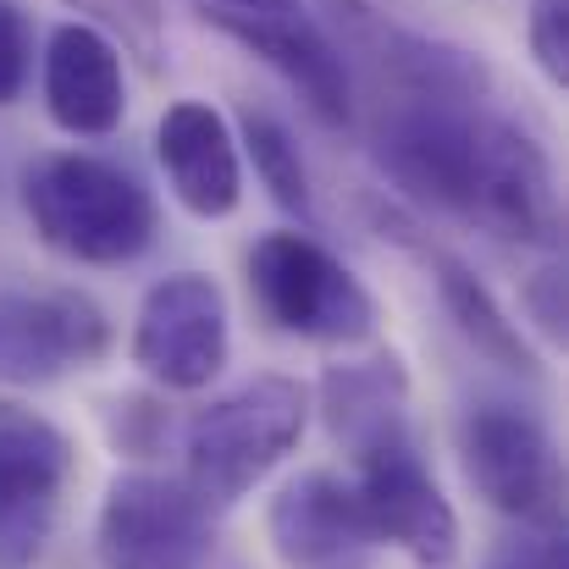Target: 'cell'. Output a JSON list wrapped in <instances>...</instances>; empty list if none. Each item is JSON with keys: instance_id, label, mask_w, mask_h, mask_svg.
<instances>
[{"instance_id": "cell-17", "label": "cell", "mask_w": 569, "mask_h": 569, "mask_svg": "<svg viewBox=\"0 0 569 569\" xmlns=\"http://www.w3.org/2000/svg\"><path fill=\"white\" fill-rule=\"evenodd\" d=\"M243 150H249V161H254V178L266 183V193L288 210V216H299V221H316V193H310V172H305V156H299V144H293V133L271 117V111H243Z\"/></svg>"}, {"instance_id": "cell-22", "label": "cell", "mask_w": 569, "mask_h": 569, "mask_svg": "<svg viewBox=\"0 0 569 569\" xmlns=\"http://www.w3.org/2000/svg\"><path fill=\"white\" fill-rule=\"evenodd\" d=\"M487 569H565V542H559V531H526V537L503 542Z\"/></svg>"}, {"instance_id": "cell-10", "label": "cell", "mask_w": 569, "mask_h": 569, "mask_svg": "<svg viewBox=\"0 0 569 569\" xmlns=\"http://www.w3.org/2000/svg\"><path fill=\"white\" fill-rule=\"evenodd\" d=\"M355 465H360L355 492H360V509H366L377 542H392L398 553L431 569H442L459 553V515L442 498L426 459L415 453L409 431H392L371 448H360Z\"/></svg>"}, {"instance_id": "cell-18", "label": "cell", "mask_w": 569, "mask_h": 569, "mask_svg": "<svg viewBox=\"0 0 569 569\" xmlns=\"http://www.w3.org/2000/svg\"><path fill=\"white\" fill-rule=\"evenodd\" d=\"M78 11H94L106 28L122 33V44L133 56H144V67H161V0H72Z\"/></svg>"}, {"instance_id": "cell-12", "label": "cell", "mask_w": 569, "mask_h": 569, "mask_svg": "<svg viewBox=\"0 0 569 569\" xmlns=\"http://www.w3.org/2000/svg\"><path fill=\"white\" fill-rule=\"evenodd\" d=\"M271 548L288 569H371L377 531L360 509L355 481L332 470L293 476L266 515Z\"/></svg>"}, {"instance_id": "cell-11", "label": "cell", "mask_w": 569, "mask_h": 569, "mask_svg": "<svg viewBox=\"0 0 569 569\" xmlns=\"http://www.w3.org/2000/svg\"><path fill=\"white\" fill-rule=\"evenodd\" d=\"M465 221L509 243H537V249H559V232H565V204H559V178H553L548 150L498 111L481 128Z\"/></svg>"}, {"instance_id": "cell-2", "label": "cell", "mask_w": 569, "mask_h": 569, "mask_svg": "<svg viewBox=\"0 0 569 569\" xmlns=\"http://www.w3.org/2000/svg\"><path fill=\"white\" fill-rule=\"evenodd\" d=\"M310 392L293 377H254L227 398L204 403L183 431L189 487L204 509H232L249 498L305 437Z\"/></svg>"}, {"instance_id": "cell-8", "label": "cell", "mask_w": 569, "mask_h": 569, "mask_svg": "<svg viewBox=\"0 0 569 569\" xmlns=\"http://www.w3.org/2000/svg\"><path fill=\"white\" fill-rule=\"evenodd\" d=\"M227 355H232V316L227 293L210 277L178 271L144 293L133 321V366L150 381L172 392H199L221 377Z\"/></svg>"}, {"instance_id": "cell-19", "label": "cell", "mask_w": 569, "mask_h": 569, "mask_svg": "<svg viewBox=\"0 0 569 569\" xmlns=\"http://www.w3.org/2000/svg\"><path fill=\"white\" fill-rule=\"evenodd\" d=\"M33 72V22L22 0H0V106H11L28 89Z\"/></svg>"}, {"instance_id": "cell-4", "label": "cell", "mask_w": 569, "mask_h": 569, "mask_svg": "<svg viewBox=\"0 0 569 569\" xmlns=\"http://www.w3.org/2000/svg\"><path fill=\"white\" fill-rule=\"evenodd\" d=\"M193 6L216 33H227L254 61H266L327 128L355 122L360 106H355L349 67H343L338 44L327 39L310 0H193Z\"/></svg>"}, {"instance_id": "cell-20", "label": "cell", "mask_w": 569, "mask_h": 569, "mask_svg": "<svg viewBox=\"0 0 569 569\" xmlns=\"http://www.w3.org/2000/svg\"><path fill=\"white\" fill-rule=\"evenodd\" d=\"M531 56L553 83H569V0H531Z\"/></svg>"}, {"instance_id": "cell-21", "label": "cell", "mask_w": 569, "mask_h": 569, "mask_svg": "<svg viewBox=\"0 0 569 569\" xmlns=\"http://www.w3.org/2000/svg\"><path fill=\"white\" fill-rule=\"evenodd\" d=\"M520 305H526V316L537 321V332L559 343V338H565V266L548 260L542 271H531L526 288H520Z\"/></svg>"}, {"instance_id": "cell-6", "label": "cell", "mask_w": 569, "mask_h": 569, "mask_svg": "<svg viewBox=\"0 0 569 569\" xmlns=\"http://www.w3.org/2000/svg\"><path fill=\"white\" fill-rule=\"evenodd\" d=\"M72 465V442L56 420L0 398V569H28L44 553Z\"/></svg>"}, {"instance_id": "cell-9", "label": "cell", "mask_w": 569, "mask_h": 569, "mask_svg": "<svg viewBox=\"0 0 569 569\" xmlns=\"http://www.w3.org/2000/svg\"><path fill=\"white\" fill-rule=\"evenodd\" d=\"M111 355L106 310L78 288H0V381L50 387Z\"/></svg>"}, {"instance_id": "cell-13", "label": "cell", "mask_w": 569, "mask_h": 569, "mask_svg": "<svg viewBox=\"0 0 569 569\" xmlns=\"http://www.w3.org/2000/svg\"><path fill=\"white\" fill-rule=\"evenodd\" d=\"M44 111L72 139H106L122 128L128 83L122 56L94 22H61L44 44Z\"/></svg>"}, {"instance_id": "cell-1", "label": "cell", "mask_w": 569, "mask_h": 569, "mask_svg": "<svg viewBox=\"0 0 569 569\" xmlns=\"http://www.w3.org/2000/svg\"><path fill=\"white\" fill-rule=\"evenodd\" d=\"M22 210L33 232L78 266H128L161 232L156 193L83 150L33 156L22 167Z\"/></svg>"}, {"instance_id": "cell-7", "label": "cell", "mask_w": 569, "mask_h": 569, "mask_svg": "<svg viewBox=\"0 0 569 569\" xmlns=\"http://www.w3.org/2000/svg\"><path fill=\"white\" fill-rule=\"evenodd\" d=\"M94 548L106 569H204L210 559V509L183 481L128 470L106 487Z\"/></svg>"}, {"instance_id": "cell-14", "label": "cell", "mask_w": 569, "mask_h": 569, "mask_svg": "<svg viewBox=\"0 0 569 569\" xmlns=\"http://www.w3.org/2000/svg\"><path fill=\"white\" fill-rule=\"evenodd\" d=\"M156 161H161L167 183L178 193V204L199 221H221L243 204L238 139H232L227 117L216 106H204V100L167 106V117L156 128Z\"/></svg>"}, {"instance_id": "cell-15", "label": "cell", "mask_w": 569, "mask_h": 569, "mask_svg": "<svg viewBox=\"0 0 569 569\" xmlns=\"http://www.w3.org/2000/svg\"><path fill=\"white\" fill-rule=\"evenodd\" d=\"M409 249H415V254L426 260V271L437 277V293H442L453 327H459L492 366L520 371V377H537V371H542V366H537V349H531L526 332H520V321H509V310L492 299V288H487L459 254H448V249H437V243H420V238H409Z\"/></svg>"}, {"instance_id": "cell-5", "label": "cell", "mask_w": 569, "mask_h": 569, "mask_svg": "<svg viewBox=\"0 0 569 569\" xmlns=\"http://www.w3.org/2000/svg\"><path fill=\"white\" fill-rule=\"evenodd\" d=\"M459 459L481 503L526 531L565 526V470L548 426L515 403H476L459 426Z\"/></svg>"}, {"instance_id": "cell-16", "label": "cell", "mask_w": 569, "mask_h": 569, "mask_svg": "<svg viewBox=\"0 0 569 569\" xmlns=\"http://www.w3.org/2000/svg\"><path fill=\"white\" fill-rule=\"evenodd\" d=\"M403 366L387 355V360H360V366H332L321 381V409H327V426L360 453L392 431H409L403 426Z\"/></svg>"}, {"instance_id": "cell-3", "label": "cell", "mask_w": 569, "mask_h": 569, "mask_svg": "<svg viewBox=\"0 0 569 569\" xmlns=\"http://www.w3.org/2000/svg\"><path fill=\"white\" fill-rule=\"evenodd\" d=\"M249 293L277 332L305 343H366L377 332V299L310 232H266L249 249Z\"/></svg>"}]
</instances>
